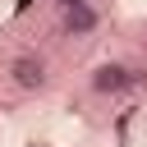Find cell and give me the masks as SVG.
Masks as SVG:
<instances>
[{
	"label": "cell",
	"mask_w": 147,
	"mask_h": 147,
	"mask_svg": "<svg viewBox=\"0 0 147 147\" xmlns=\"http://www.w3.org/2000/svg\"><path fill=\"white\" fill-rule=\"evenodd\" d=\"M9 83H14L18 92L37 96V92L51 87V69H46L41 55H14V60H9Z\"/></svg>",
	"instance_id": "7a4b0ae2"
},
{
	"label": "cell",
	"mask_w": 147,
	"mask_h": 147,
	"mask_svg": "<svg viewBox=\"0 0 147 147\" xmlns=\"http://www.w3.org/2000/svg\"><path fill=\"white\" fill-rule=\"evenodd\" d=\"M87 87H92L96 96H124V92L138 87V69L124 64V60H101V64L87 74Z\"/></svg>",
	"instance_id": "6da1fadb"
},
{
	"label": "cell",
	"mask_w": 147,
	"mask_h": 147,
	"mask_svg": "<svg viewBox=\"0 0 147 147\" xmlns=\"http://www.w3.org/2000/svg\"><path fill=\"white\" fill-rule=\"evenodd\" d=\"M55 5H60V9H69V5H83V0H55Z\"/></svg>",
	"instance_id": "277c9868"
},
{
	"label": "cell",
	"mask_w": 147,
	"mask_h": 147,
	"mask_svg": "<svg viewBox=\"0 0 147 147\" xmlns=\"http://www.w3.org/2000/svg\"><path fill=\"white\" fill-rule=\"evenodd\" d=\"M60 28H64V37H92V32L101 28V14H96L92 0L69 5V9H60Z\"/></svg>",
	"instance_id": "3957f363"
}]
</instances>
